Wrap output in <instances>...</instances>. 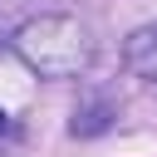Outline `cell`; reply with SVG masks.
<instances>
[{
  "label": "cell",
  "mask_w": 157,
  "mask_h": 157,
  "mask_svg": "<svg viewBox=\"0 0 157 157\" xmlns=\"http://www.w3.org/2000/svg\"><path fill=\"white\" fill-rule=\"evenodd\" d=\"M10 49L39 78H78L93 64V34L78 15H34L10 34Z\"/></svg>",
  "instance_id": "6da1fadb"
},
{
  "label": "cell",
  "mask_w": 157,
  "mask_h": 157,
  "mask_svg": "<svg viewBox=\"0 0 157 157\" xmlns=\"http://www.w3.org/2000/svg\"><path fill=\"white\" fill-rule=\"evenodd\" d=\"M123 69L132 78H147L157 83V25H142L123 39Z\"/></svg>",
  "instance_id": "7a4b0ae2"
},
{
  "label": "cell",
  "mask_w": 157,
  "mask_h": 157,
  "mask_svg": "<svg viewBox=\"0 0 157 157\" xmlns=\"http://www.w3.org/2000/svg\"><path fill=\"white\" fill-rule=\"evenodd\" d=\"M103 128H108V108H103V103H93V108L74 113V132H78V137H88V132H103Z\"/></svg>",
  "instance_id": "3957f363"
},
{
  "label": "cell",
  "mask_w": 157,
  "mask_h": 157,
  "mask_svg": "<svg viewBox=\"0 0 157 157\" xmlns=\"http://www.w3.org/2000/svg\"><path fill=\"white\" fill-rule=\"evenodd\" d=\"M15 5H20V0H0V20H5V15L15 10Z\"/></svg>",
  "instance_id": "277c9868"
},
{
  "label": "cell",
  "mask_w": 157,
  "mask_h": 157,
  "mask_svg": "<svg viewBox=\"0 0 157 157\" xmlns=\"http://www.w3.org/2000/svg\"><path fill=\"white\" fill-rule=\"evenodd\" d=\"M5 128H10V118H5V108H0V132H5Z\"/></svg>",
  "instance_id": "5b68a950"
},
{
  "label": "cell",
  "mask_w": 157,
  "mask_h": 157,
  "mask_svg": "<svg viewBox=\"0 0 157 157\" xmlns=\"http://www.w3.org/2000/svg\"><path fill=\"white\" fill-rule=\"evenodd\" d=\"M0 157H5V152H0Z\"/></svg>",
  "instance_id": "8992f818"
}]
</instances>
